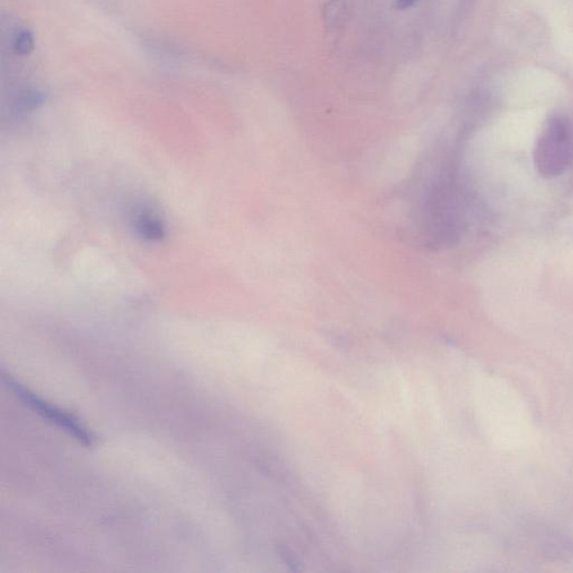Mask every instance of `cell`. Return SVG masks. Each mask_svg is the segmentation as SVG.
<instances>
[{
    "label": "cell",
    "instance_id": "obj_1",
    "mask_svg": "<svg viewBox=\"0 0 573 573\" xmlns=\"http://www.w3.org/2000/svg\"><path fill=\"white\" fill-rule=\"evenodd\" d=\"M573 163V130L562 116H553L545 124L535 150L536 172L542 177L561 176Z\"/></svg>",
    "mask_w": 573,
    "mask_h": 573
},
{
    "label": "cell",
    "instance_id": "obj_2",
    "mask_svg": "<svg viewBox=\"0 0 573 573\" xmlns=\"http://www.w3.org/2000/svg\"><path fill=\"white\" fill-rule=\"evenodd\" d=\"M4 382L8 385V388L16 394L17 398H20L26 406H29L30 409L38 412L39 415H42L44 419L49 421L53 424L57 425L58 428L64 430L71 436H73L76 440L83 443L84 446H92L93 437L91 432H88V429L80 423L79 419H76L74 415L67 414L64 410L58 409L57 406L51 405L35 393L30 391L29 389L22 387L17 381L9 378L8 375L3 374Z\"/></svg>",
    "mask_w": 573,
    "mask_h": 573
},
{
    "label": "cell",
    "instance_id": "obj_3",
    "mask_svg": "<svg viewBox=\"0 0 573 573\" xmlns=\"http://www.w3.org/2000/svg\"><path fill=\"white\" fill-rule=\"evenodd\" d=\"M136 228L143 239L159 241L165 236V227L158 218L150 213H141L136 218Z\"/></svg>",
    "mask_w": 573,
    "mask_h": 573
},
{
    "label": "cell",
    "instance_id": "obj_4",
    "mask_svg": "<svg viewBox=\"0 0 573 573\" xmlns=\"http://www.w3.org/2000/svg\"><path fill=\"white\" fill-rule=\"evenodd\" d=\"M414 2H415V0H400V3H402V4H402V7L409 6V4H410L411 3H414Z\"/></svg>",
    "mask_w": 573,
    "mask_h": 573
}]
</instances>
